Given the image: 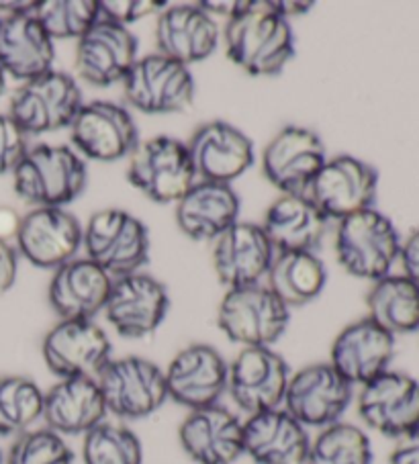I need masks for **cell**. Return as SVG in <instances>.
<instances>
[{"label":"cell","instance_id":"obj_1","mask_svg":"<svg viewBox=\"0 0 419 464\" xmlns=\"http://www.w3.org/2000/svg\"><path fill=\"white\" fill-rule=\"evenodd\" d=\"M228 58L249 76H278L295 58V31L270 3H254L225 25Z\"/></svg>","mask_w":419,"mask_h":464},{"label":"cell","instance_id":"obj_2","mask_svg":"<svg viewBox=\"0 0 419 464\" xmlns=\"http://www.w3.org/2000/svg\"><path fill=\"white\" fill-rule=\"evenodd\" d=\"M88 168L70 146L37 143L29 148L13 170L15 193L27 205L66 207L84 193Z\"/></svg>","mask_w":419,"mask_h":464},{"label":"cell","instance_id":"obj_3","mask_svg":"<svg viewBox=\"0 0 419 464\" xmlns=\"http://www.w3.org/2000/svg\"><path fill=\"white\" fill-rule=\"evenodd\" d=\"M399 252L401 236L397 227L375 207L337 221L336 256L350 276L375 283L391 275Z\"/></svg>","mask_w":419,"mask_h":464},{"label":"cell","instance_id":"obj_4","mask_svg":"<svg viewBox=\"0 0 419 464\" xmlns=\"http://www.w3.org/2000/svg\"><path fill=\"white\" fill-rule=\"evenodd\" d=\"M291 324L288 309L266 285L228 289L217 309V325L241 348H272Z\"/></svg>","mask_w":419,"mask_h":464},{"label":"cell","instance_id":"obj_5","mask_svg":"<svg viewBox=\"0 0 419 464\" xmlns=\"http://www.w3.org/2000/svg\"><path fill=\"white\" fill-rule=\"evenodd\" d=\"M83 229L86 258L112 278L140 272L150 260V231L132 213L109 207L91 215Z\"/></svg>","mask_w":419,"mask_h":464},{"label":"cell","instance_id":"obj_6","mask_svg":"<svg viewBox=\"0 0 419 464\" xmlns=\"http://www.w3.org/2000/svg\"><path fill=\"white\" fill-rule=\"evenodd\" d=\"M127 180L154 203L176 205L197 182L187 143L171 135L140 140L129 156Z\"/></svg>","mask_w":419,"mask_h":464},{"label":"cell","instance_id":"obj_7","mask_svg":"<svg viewBox=\"0 0 419 464\" xmlns=\"http://www.w3.org/2000/svg\"><path fill=\"white\" fill-rule=\"evenodd\" d=\"M83 91L66 72L50 70L23 82L9 101V115L27 138L66 130L83 109Z\"/></svg>","mask_w":419,"mask_h":464},{"label":"cell","instance_id":"obj_8","mask_svg":"<svg viewBox=\"0 0 419 464\" xmlns=\"http://www.w3.org/2000/svg\"><path fill=\"white\" fill-rule=\"evenodd\" d=\"M107 411L119 420H143L166 403L164 368L141 356L111 358L96 377Z\"/></svg>","mask_w":419,"mask_h":464},{"label":"cell","instance_id":"obj_9","mask_svg":"<svg viewBox=\"0 0 419 464\" xmlns=\"http://www.w3.org/2000/svg\"><path fill=\"white\" fill-rule=\"evenodd\" d=\"M195 91L190 70L162 53L137 58L123 78L127 105L146 115L182 113L195 102Z\"/></svg>","mask_w":419,"mask_h":464},{"label":"cell","instance_id":"obj_10","mask_svg":"<svg viewBox=\"0 0 419 464\" xmlns=\"http://www.w3.org/2000/svg\"><path fill=\"white\" fill-rule=\"evenodd\" d=\"M42 356L58 379H96L112 358V343L94 319H60L45 334Z\"/></svg>","mask_w":419,"mask_h":464},{"label":"cell","instance_id":"obj_11","mask_svg":"<svg viewBox=\"0 0 419 464\" xmlns=\"http://www.w3.org/2000/svg\"><path fill=\"white\" fill-rule=\"evenodd\" d=\"M354 399V387L329 362H316L291 374L283 407L305 428L324 430L342 421Z\"/></svg>","mask_w":419,"mask_h":464},{"label":"cell","instance_id":"obj_12","mask_svg":"<svg viewBox=\"0 0 419 464\" xmlns=\"http://www.w3.org/2000/svg\"><path fill=\"white\" fill-rule=\"evenodd\" d=\"M171 309V295L164 283L148 272L112 278L104 317L121 338L143 340L156 334Z\"/></svg>","mask_w":419,"mask_h":464},{"label":"cell","instance_id":"obj_13","mask_svg":"<svg viewBox=\"0 0 419 464\" xmlns=\"http://www.w3.org/2000/svg\"><path fill=\"white\" fill-rule=\"evenodd\" d=\"M378 193L375 166L348 154L327 158L307 190L309 201L327 219L342 221L354 213L370 209Z\"/></svg>","mask_w":419,"mask_h":464},{"label":"cell","instance_id":"obj_14","mask_svg":"<svg viewBox=\"0 0 419 464\" xmlns=\"http://www.w3.org/2000/svg\"><path fill=\"white\" fill-rule=\"evenodd\" d=\"M327 162L326 146L316 131L287 125L262 151V172L283 195H307L311 182Z\"/></svg>","mask_w":419,"mask_h":464},{"label":"cell","instance_id":"obj_15","mask_svg":"<svg viewBox=\"0 0 419 464\" xmlns=\"http://www.w3.org/2000/svg\"><path fill=\"white\" fill-rule=\"evenodd\" d=\"M288 371L287 360L272 348H241L229 362L228 393L248 415L283 407Z\"/></svg>","mask_w":419,"mask_h":464},{"label":"cell","instance_id":"obj_16","mask_svg":"<svg viewBox=\"0 0 419 464\" xmlns=\"http://www.w3.org/2000/svg\"><path fill=\"white\" fill-rule=\"evenodd\" d=\"M228 371L221 352L209 343H190L164 368L168 399L189 411L219 405L228 393Z\"/></svg>","mask_w":419,"mask_h":464},{"label":"cell","instance_id":"obj_17","mask_svg":"<svg viewBox=\"0 0 419 464\" xmlns=\"http://www.w3.org/2000/svg\"><path fill=\"white\" fill-rule=\"evenodd\" d=\"M358 415L381 436L399 440L419 426V381L401 371H386L360 387Z\"/></svg>","mask_w":419,"mask_h":464},{"label":"cell","instance_id":"obj_18","mask_svg":"<svg viewBox=\"0 0 419 464\" xmlns=\"http://www.w3.org/2000/svg\"><path fill=\"white\" fill-rule=\"evenodd\" d=\"M70 133L78 154L94 162H117L129 158L140 143V133L129 109L109 101L83 105L70 125Z\"/></svg>","mask_w":419,"mask_h":464},{"label":"cell","instance_id":"obj_19","mask_svg":"<svg viewBox=\"0 0 419 464\" xmlns=\"http://www.w3.org/2000/svg\"><path fill=\"white\" fill-rule=\"evenodd\" d=\"M83 231L80 221L62 207H35L21 218L15 247L34 266L55 270L76 258Z\"/></svg>","mask_w":419,"mask_h":464},{"label":"cell","instance_id":"obj_20","mask_svg":"<svg viewBox=\"0 0 419 464\" xmlns=\"http://www.w3.org/2000/svg\"><path fill=\"white\" fill-rule=\"evenodd\" d=\"M197 179L231 184L254 166V143L236 125L221 119L203 123L187 143Z\"/></svg>","mask_w":419,"mask_h":464},{"label":"cell","instance_id":"obj_21","mask_svg":"<svg viewBox=\"0 0 419 464\" xmlns=\"http://www.w3.org/2000/svg\"><path fill=\"white\" fill-rule=\"evenodd\" d=\"M395 340V335L373 319L362 317L336 335L329 350V364L352 387H365L366 382L391 371Z\"/></svg>","mask_w":419,"mask_h":464},{"label":"cell","instance_id":"obj_22","mask_svg":"<svg viewBox=\"0 0 419 464\" xmlns=\"http://www.w3.org/2000/svg\"><path fill=\"white\" fill-rule=\"evenodd\" d=\"M137 62V37L129 27L99 19L76 44V72L93 86L123 82Z\"/></svg>","mask_w":419,"mask_h":464},{"label":"cell","instance_id":"obj_23","mask_svg":"<svg viewBox=\"0 0 419 464\" xmlns=\"http://www.w3.org/2000/svg\"><path fill=\"white\" fill-rule=\"evenodd\" d=\"M213 268L228 289L260 285L274 260V247L262 226L238 221L213 242Z\"/></svg>","mask_w":419,"mask_h":464},{"label":"cell","instance_id":"obj_24","mask_svg":"<svg viewBox=\"0 0 419 464\" xmlns=\"http://www.w3.org/2000/svg\"><path fill=\"white\" fill-rule=\"evenodd\" d=\"M182 450L197 464H233L244 456V421L223 405L189 411L179 428Z\"/></svg>","mask_w":419,"mask_h":464},{"label":"cell","instance_id":"obj_25","mask_svg":"<svg viewBox=\"0 0 419 464\" xmlns=\"http://www.w3.org/2000/svg\"><path fill=\"white\" fill-rule=\"evenodd\" d=\"M158 53L182 66L211 58L219 45V27L200 5H174L158 14Z\"/></svg>","mask_w":419,"mask_h":464},{"label":"cell","instance_id":"obj_26","mask_svg":"<svg viewBox=\"0 0 419 464\" xmlns=\"http://www.w3.org/2000/svg\"><path fill=\"white\" fill-rule=\"evenodd\" d=\"M112 286L109 276L91 258H72L55 268L47 299L60 319H94L104 311Z\"/></svg>","mask_w":419,"mask_h":464},{"label":"cell","instance_id":"obj_27","mask_svg":"<svg viewBox=\"0 0 419 464\" xmlns=\"http://www.w3.org/2000/svg\"><path fill=\"white\" fill-rule=\"evenodd\" d=\"M0 70L27 82L54 70V39L34 13L0 14Z\"/></svg>","mask_w":419,"mask_h":464},{"label":"cell","instance_id":"obj_28","mask_svg":"<svg viewBox=\"0 0 419 464\" xmlns=\"http://www.w3.org/2000/svg\"><path fill=\"white\" fill-rule=\"evenodd\" d=\"M311 438L285 407L248 415L244 454L254 464H305Z\"/></svg>","mask_w":419,"mask_h":464},{"label":"cell","instance_id":"obj_29","mask_svg":"<svg viewBox=\"0 0 419 464\" xmlns=\"http://www.w3.org/2000/svg\"><path fill=\"white\" fill-rule=\"evenodd\" d=\"M107 405L96 379H60L44 399L45 428L60 436H86L107 420Z\"/></svg>","mask_w":419,"mask_h":464},{"label":"cell","instance_id":"obj_30","mask_svg":"<svg viewBox=\"0 0 419 464\" xmlns=\"http://www.w3.org/2000/svg\"><path fill=\"white\" fill-rule=\"evenodd\" d=\"M238 218L239 197L231 184L197 180L176 203V223L195 242H215Z\"/></svg>","mask_w":419,"mask_h":464},{"label":"cell","instance_id":"obj_31","mask_svg":"<svg viewBox=\"0 0 419 464\" xmlns=\"http://www.w3.org/2000/svg\"><path fill=\"white\" fill-rule=\"evenodd\" d=\"M329 219L305 195H280L266 209L262 229L277 252H316Z\"/></svg>","mask_w":419,"mask_h":464},{"label":"cell","instance_id":"obj_32","mask_svg":"<svg viewBox=\"0 0 419 464\" xmlns=\"http://www.w3.org/2000/svg\"><path fill=\"white\" fill-rule=\"evenodd\" d=\"M266 278V286L291 309L307 305L324 293L327 268L316 252H277Z\"/></svg>","mask_w":419,"mask_h":464},{"label":"cell","instance_id":"obj_33","mask_svg":"<svg viewBox=\"0 0 419 464\" xmlns=\"http://www.w3.org/2000/svg\"><path fill=\"white\" fill-rule=\"evenodd\" d=\"M368 315L391 335L419 332V285L405 275H386L366 295Z\"/></svg>","mask_w":419,"mask_h":464},{"label":"cell","instance_id":"obj_34","mask_svg":"<svg viewBox=\"0 0 419 464\" xmlns=\"http://www.w3.org/2000/svg\"><path fill=\"white\" fill-rule=\"evenodd\" d=\"M45 393L23 374L0 377V436H21L44 418Z\"/></svg>","mask_w":419,"mask_h":464},{"label":"cell","instance_id":"obj_35","mask_svg":"<svg viewBox=\"0 0 419 464\" xmlns=\"http://www.w3.org/2000/svg\"><path fill=\"white\" fill-rule=\"evenodd\" d=\"M375 452L368 434L348 421L319 430L311 440L305 464H373Z\"/></svg>","mask_w":419,"mask_h":464},{"label":"cell","instance_id":"obj_36","mask_svg":"<svg viewBox=\"0 0 419 464\" xmlns=\"http://www.w3.org/2000/svg\"><path fill=\"white\" fill-rule=\"evenodd\" d=\"M84 464H143V446L133 430L104 420L83 436Z\"/></svg>","mask_w":419,"mask_h":464},{"label":"cell","instance_id":"obj_37","mask_svg":"<svg viewBox=\"0 0 419 464\" xmlns=\"http://www.w3.org/2000/svg\"><path fill=\"white\" fill-rule=\"evenodd\" d=\"M34 14L52 39H78L101 19L96 0H42Z\"/></svg>","mask_w":419,"mask_h":464},{"label":"cell","instance_id":"obj_38","mask_svg":"<svg viewBox=\"0 0 419 464\" xmlns=\"http://www.w3.org/2000/svg\"><path fill=\"white\" fill-rule=\"evenodd\" d=\"M5 464H74V452L63 436L50 428H34L15 438Z\"/></svg>","mask_w":419,"mask_h":464},{"label":"cell","instance_id":"obj_39","mask_svg":"<svg viewBox=\"0 0 419 464\" xmlns=\"http://www.w3.org/2000/svg\"><path fill=\"white\" fill-rule=\"evenodd\" d=\"M27 135L6 113H0V176L13 174L29 150Z\"/></svg>","mask_w":419,"mask_h":464},{"label":"cell","instance_id":"obj_40","mask_svg":"<svg viewBox=\"0 0 419 464\" xmlns=\"http://www.w3.org/2000/svg\"><path fill=\"white\" fill-rule=\"evenodd\" d=\"M99 6L102 19L119 23L123 27L146 19L150 14H160L166 9V5L158 0H102Z\"/></svg>","mask_w":419,"mask_h":464},{"label":"cell","instance_id":"obj_41","mask_svg":"<svg viewBox=\"0 0 419 464\" xmlns=\"http://www.w3.org/2000/svg\"><path fill=\"white\" fill-rule=\"evenodd\" d=\"M19 252L11 242L0 239V295L9 293L17 283Z\"/></svg>","mask_w":419,"mask_h":464},{"label":"cell","instance_id":"obj_42","mask_svg":"<svg viewBox=\"0 0 419 464\" xmlns=\"http://www.w3.org/2000/svg\"><path fill=\"white\" fill-rule=\"evenodd\" d=\"M399 262L403 275L419 285V227L411 231L405 239H401Z\"/></svg>","mask_w":419,"mask_h":464},{"label":"cell","instance_id":"obj_43","mask_svg":"<svg viewBox=\"0 0 419 464\" xmlns=\"http://www.w3.org/2000/svg\"><path fill=\"white\" fill-rule=\"evenodd\" d=\"M391 464H419V426L401 436L389 456Z\"/></svg>","mask_w":419,"mask_h":464},{"label":"cell","instance_id":"obj_44","mask_svg":"<svg viewBox=\"0 0 419 464\" xmlns=\"http://www.w3.org/2000/svg\"><path fill=\"white\" fill-rule=\"evenodd\" d=\"M209 14H221V17H236V14L244 13L252 0H209V3H199Z\"/></svg>","mask_w":419,"mask_h":464},{"label":"cell","instance_id":"obj_45","mask_svg":"<svg viewBox=\"0 0 419 464\" xmlns=\"http://www.w3.org/2000/svg\"><path fill=\"white\" fill-rule=\"evenodd\" d=\"M21 226V215L11 209V207H0V239L3 242H11L17 237Z\"/></svg>","mask_w":419,"mask_h":464},{"label":"cell","instance_id":"obj_46","mask_svg":"<svg viewBox=\"0 0 419 464\" xmlns=\"http://www.w3.org/2000/svg\"><path fill=\"white\" fill-rule=\"evenodd\" d=\"M270 6L277 11L280 17L291 19L297 17V14H305L313 9V3H270Z\"/></svg>","mask_w":419,"mask_h":464},{"label":"cell","instance_id":"obj_47","mask_svg":"<svg viewBox=\"0 0 419 464\" xmlns=\"http://www.w3.org/2000/svg\"><path fill=\"white\" fill-rule=\"evenodd\" d=\"M5 91H6V76H5V72L0 70V97H3Z\"/></svg>","mask_w":419,"mask_h":464},{"label":"cell","instance_id":"obj_48","mask_svg":"<svg viewBox=\"0 0 419 464\" xmlns=\"http://www.w3.org/2000/svg\"><path fill=\"white\" fill-rule=\"evenodd\" d=\"M0 464H5V454H3V448H0Z\"/></svg>","mask_w":419,"mask_h":464},{"label":"cell","instance_id":"obj_49","mask_svg":"<svg viewBox=\"0 0 419 464\" xmlns=\"http://www.w3.org/2000/svg\"><path fill=\"white\" fill-rule=\"evenodd\" d=\"M0 21H3V17H0Z\"/></svg>","mask_w":419,"mask_h":464}]
</instances>
